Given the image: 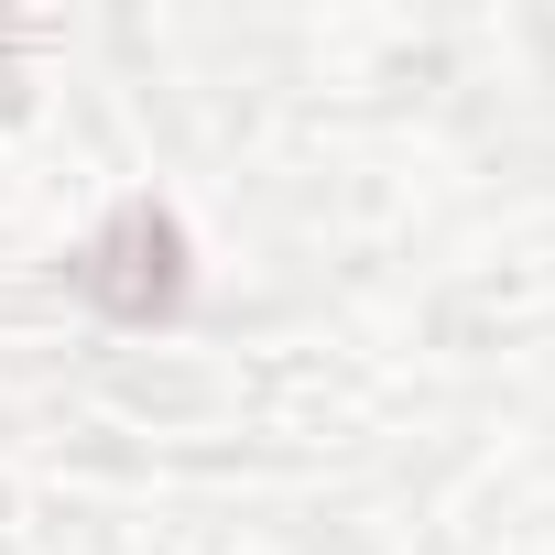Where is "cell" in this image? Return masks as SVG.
I'll return each mask as SVG.
<instances>
[{
    "label": "cell",
    "instance_id": "cell-1",
    "mask_svg": "<svg viewBox=\"0 0 555 555\" xmlns=\"http://www.w3.org/2000/svg\"><path fill=\"white\" fill-rule=\"evenodd\" d=\"M77 284H88L109 317H164V306L185 295V240H175V218L120 207V218H109V240L88 250V272H77Z\"/></svg>",
    "mask_w": 555,
    "mask_h": 555
}]
</instances>
